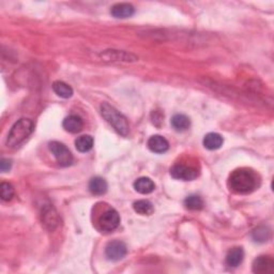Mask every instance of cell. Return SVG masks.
Segmentation results:
<instances>
[{"instance_id": "6da1fadb", "label": "cell", "mask_w": 274, "mask_h": 274, "mask_svg": "<svg viewBox=\"0 0 274 274\" xmlns=\"http://www.w3.org/2000/svg\"><path fill=\"white\" fill-rule=\"evenodd\" d=\"M229 188L237 194H249L259 185V180L255 172L249 168H239L230 175Z\"/></svg>"}, {"instance_id": "7a4b0ae2", "label": "cell", "mask_w": 274, "mask_h": 274, "mask_svg": "<svg viewBox=\"0 0 274 274\" xmlns=\"http://www.w3.org/2000/svg\"><path fill=\"white\" fill-rule=\"evenodd\" d=\"M34 122L29 119H20L15 122L7 137V146L9 148H18L28 138L34 131Z\"/></svg>"}, {"instance_id": "3957f363", "label": "cell", "mask_w": 274, "mask_h": 274, "mask_svg": "<svg viewBox=\"0 0 274 274\" xmlns=\"http://www.w3.org/2000/svg\"><path fill=\"white\" fill-rule=\"evenodd\" d=\"M101 114L103 118L112 125L117 133L122 136H127L130 132V125L128 119L118 112L114 106L108 103H103L101 105Z\"/></svg>"}, {"instance_id": "277c9868", "label": "cell", "mask_w": 274, "mask_h": 274, "mask_svg": "<svg viewBox=\"0 0 274 274\" xmlns=\"http://www.w3.org/2000/svg\"><path fill=\"white\" fill-rule=\"evenodd\" d=\"M49 150L53 153L54 157L56 158L57 163L60 166L67 167L70 166L73 162V156L70 150L63 144L59 141L49 142Z\"/></svg>"}, {"instance_id": "5b68a950", "label": "cell", "mask_w": 274, "mask_h": 274, "mask_svg": "<svg viewBox=\"0 0 274 274\" xmlns=\"http://www.w3.org/2000/svg\"><path fill=\"white\" fill-rule=\"evenodd\" d=\"M120 216L115 209H108L98 217V229L104 233H111L119 226Z\"/></svg>"}, {"instance_id": "8992f818", "label": "cell", "mask_w": 274, "mask_h": 274, "mask_svg": "<svg viewBox=\"0 0 274 274\" xmlns=\"http://www.w3.org/2000/svg\"><path fill=\"white\" fill-rule=\"evenodd\" d=\"M128 253V248L125 243H123L122 241L119 240H114L112 242H109L106 248H105V255L107 257V259L117 261L122 259L123 257L127 255Z\"/></svg>"}, {"instance_id": "52a82bcc", "label": "cell", "mask_w": 274, "mask_h": 274, "mask_svg": "<svg viewBox=\"0 0 274 274\" xmlns=\"http://www.w3.org/2000/svg\"><path fill=\"white\" fill-rule=\"evenodd\" d=\"M172 177L178 180H183V181H191L198 176V172L195 168L182 165V164H177L171 169Z\"/></svg>"}, {"instance_id": "ba28073f", "label": "cell", "mask_w": 274, "mask_h": 274, "mask_svg": "<svg viewBox=\"0 0 274 274\" xmlns=\"http://www.w3.org/2000/svg\"><path fill=\"white\" fill-rule=\"evenodd\" d=\"M100 57L105 60V61L134 62L138 60L135 55L123 51H105L100 54Z\"/></svg>"}, {"instance_id": "9c48e42d", "label": "cell", "mask_w": 274, "mask_h": 274, "mask_svg": "<svg viewBox=\"0 0 274 274\" xmlns=\"http://www.w3.org/2000/svg\"><path fill=\"white\" fill-rule=\"evenodd\" d=\"M274 270V260L270 256H259L253 262V272L258 274L272 273Z\"/></svg>"}, {"instance_id": "30bf717a", "label": "cell", "mask_w": 274, "mask_h": 274, "mask_svg": "<svg viewBox=\"0 0 274 274\" xmlns=\"http://www.w3.org/2000/svg\"><path fill=\"white\" fill-rule=\"evenodd\" d=\"M148 148L155 153H164L168 150L169 144L166 140V138H164L161 135H153L151 136L149 140L147 142Z\"/></svg>"}, {"instance_id": "8fae6325", "label": "cell", "mask_w": 274, "mask_h": 274, "mask_svg": "<svg viewBox=\"0 0 274 274\" xmlns=\"http://www.w3.org/2000/svg\"><path fill=\"white\" fill-rule=\"evenodd\" d=\"M42 222L44 223L46 228L49 230H54L57 227L59 223V218L57 215L56 210L52 206L45 207L42 212Z\"/></svg>"}, {"instance_id": "7c38bea8", "label": "cell", "mask_w": 274, "mask_h": 274, "mask_svg": "<svg viewBox=\"0 0 274 274\" xmlns=\"http://www.w3.org/2000/svg\"><path fill=\"white\" fill-rule=\"evenodd\" d=\"M111 13L116 19H129L135 13V9L131 3H117L111 10Z\"/></svg>"}, {"instance_id": "4fadbf2b", "label": "cell", "mask_w": 274, "mask_h": 274, "mask_svg": "<svg viewBox=\"0 0 274 274\" xmlns=\"http://www.w3.org/2000/svg\"><path fill=\"white\" fill-rule=\"evenodd\" d=\"M63 129L70 133H78L84 127L83 119L76 115H71L63 120Z\"/></svg>"}, {"instance_id": "5bb4252c", "label": "cell", "mask_w": 274, "mask_h": 274, "mask_svg": "<svg viewBox=\"0 0 274 274\" xmlns=\"http://www.w3.org/2000/svg\"><path fill=\"white\" fill-rule=\"evenodd\" d=\"M134 189L136 192H138L140 194H150L156 189V184L152 181L150 178L141 177L138 178L134 182Z\"/></svg>"}, {"instance_id": "9a60e30c", "label": "cell", "mask_w": 274, "mask_h": 274, "mask_svg": "<svg viewBox=\"0 0 274 274\" xmlns=\"http://www.w3.org/2000/svg\"><path fill=\"white\" fill-rule=\"evenodd\" d=\"M244 258V252L241 248H234L226 255V264L229 267H238Z\"/></svg>"}, {"instance_id": "2e32d148", "label": "cell", "mask_w": 274, "mask_h": 274, "mask_svg": "<svg viewBox=\"0 0 274 274\" xmlns=\"http://www.w3.org/2000/svg\"><path fill=\"white\" fill-rule=\"evenodd\" d=\"M107 182L105 179L101 177H95L90 180L89 182V191L95 195H103L107 191Z\"/></svg>"}, {"instance_id": "e0dca14e", "label": "cell", "mask_w": 274, "mask_h": 274, "mask_svg": "<svg viewBox=\"0 0 274 274\" xmlns=\"http://www.w3.org/2000/svg\"><path fill=\"white\" fill-rule=\"evenodd\" d=\"M223 137L217 133H209L205 136L204 146L208 150H217L223 145Z\"/></svg>"}, {"instance_id": "ac0fdd59", "label": "cell", "mask_w": 274, "mask_h": 274, "mask_svg": "<svg viewBox=\"0 0 274 274\" xmlns=\"http://www.w3.org/2000/svg\"><path fill=\"white\" fill-rule=\"evenodd\" d=\"M172 125L175 130L178 131V132H183V131H186L190 128L191 125L190 118L182 114L175 115V116L172 118Z\"/></svg>"}, {"instance_id": "d6986e66", "label": "cell", "mask_w": 274, "mask_h": 274, "mask_svg": "<svg viewBox=\"0 0 274 274\" xmlns=\"http://www.w3.org/2000/svg\"><path fill=\"white\" fill-rule=\"evenodd\" d=\"M53 90L58 97L63 98H69L73 96L72 87L69 86L68 84H65L64 81H60V80L55 81L53 84Z\"/></svg>"}, {"instance_id": "ffe728a7", "label": "cell", "mask_w": 274, "mask_h": 274, "mask_svg": "<svg viewBox=\"0 0 274 274\" xmlns=\"http://www.w3.org/2000/svg\"><path fill=\"white\" fill-rule=\"evenodd\" d=\"M133 208L135 212L138 213L140 215H150L155 211V208H153V205L149 200L146 199H140L137 200L133 204Z\"/></svg>"}, {"instance_id": "44dd1931", "label": "cell", "mask_w": 274, "mask_h": 274, "mask_svg": "<svg viewBox=\"0 0 274 274\" xmlns=\"http://www.w3.org/2000/svg\"><path fill=\"white\" fill-rule=\"evenodd\" d=\"M75 147L79 152H88L93 147V138L90 135H81L75 140Z\"/></svg>"}, {"instance_id": "7402d4cb", "label": "cell", "mask_w": 274, "mask_h": 274, "mask_svg": "<svg viewBox=\"0 0 274 274\" xmlns=\"http://www.w3.org/2000/svg\"><path fill=\"white\" fill-rule=\"evenodd\" d=\"M184 206L189 210H200L204 207V200L198 195H190L184 199Z\"/></svg>"}, {"instance_id": "603a6c76", "label": "cell", "mask_w": 274, "mask_h": 274, "mask_svg": "<svg viewBox=\"0 0 274 274\" xmlns=\"http://www.w3.org/2000/svg\"><path fill=\"white\" fill-rule=\"evenodd\" d=\"M270 235H271L270 229L265 226H260L258 228H256L253 234H252V237H253L254 241H256V242H266V241L269 240Z\"/></svg>"}, {"instance_id": "cb8c5ba5", "label": "cell", "mask_w": 274, "mask_h": 274, "mask_svg": "<svg viewBox=\"0 0 274 274\" xmlns=\"http://www.w3.org/2000/svg\"><path fill=\"white\" fill-rule=\"evenodd\" d=\"M0 193H1V199L4 201H9L14 196V188L13 185L8 182H2L0 185Z\"/></svg>"}, {"instance_id": "d4e9b609", "label": "cell", "mask_w": 274, "mask_h": 274, "mask_svg": "<svg viewBox=\"0 0 274 274\" xmlns=\"http://www.w3.org/2000/svg\"><path fill=\"white\" fill-rule=\"evenodd\" d=\"M11 166H12V162L8 160V158H2L1 162H0V169H1L2 173L10 171Z\"/></svg>"}]
</instances>
